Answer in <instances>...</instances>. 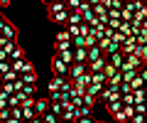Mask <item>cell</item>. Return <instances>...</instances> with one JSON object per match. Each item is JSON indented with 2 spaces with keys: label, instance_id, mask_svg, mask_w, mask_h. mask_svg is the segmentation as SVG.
I'll return each mask as SVG.
<instances>
[{
  "label": "cell",
  "instance_id": "ffe728a7",
  "mask_svg": "<svg viewBox=\"0 0 147 123\" xmlns=\"http://www.w3.org/2000/svg\"><path fill=\"white\" fill-rule=\"evenodd\" d=\"M110 39H113V42H118V44H120V47H123V44H125V39H127V35H123L120 30H115V35H113V37H110Z\"/></svg>",
  "mask_w": 147,
  "mask_h": 123
},
{
  "label": "cell",
  "instance_id": "8fae6325",
  "mask_svg": "<svg viewBox=\"0 0 147 123\" xmlns=\"http://www.w3.org/2000/svg\"><path fill=\"white\" fill-rule=\"evenodd\" d=\"M100 57H103V49H100L98 44L88 47V64H91V62H96V59H100Z\"/></svg>",
  "mask_w": 147,
  "mask_h": 123
},
{
  "label": "cell",
  "instance_id": "cb8c5ba5",
  "mask_svg": "<svg viewBox=\"0 0 147 123\" xmlns=\"http://www.w3.org/2000/svg\"><path fill=\"white\" fill-rule=\"evenodd\" d=\"M113 121L115 123H125V121H130V118L125 116V111H118V113H113Z\"/></svg>",
  "mask_w": 147,
  "mask_h": 123
},
{
  "label": "cell",
  "instance_id": "74e56055",
  "mask_svg": "<svg viewBox=\"0 0 147 123\" xmlns=\"http://www.w3.org/2000/svg\"><path fill=\"white\" fill-rule=\"evenodd\" d=\"M32 123H44V116H34V118H32Z\"/></svg>",
  "mask_w": 147,
  "mask_h": 123
},
{
  "label": "cell",
  "instance_id": "8d00e7d4",
  "mask_svg": "<svg viewBox=\"0 0 147 123\" xmlns=\"http://www.w3.org/2000/svg\"><path fill=\"white\" fill-rule=\"evenodd\" d=\"M140 74H142V79L147 81V64H142V69H140Z\"/></svg>",
  "mask_w": 147,
  "mask_h": 123
},
{
  "label": "cell",
  "instance_id": "4fadbf2b",
  "mask_svg": "<svg viewBox=\"0 0 147 123\" xmlns=\"http://www.w3.org/2000/svg\"><path fill=\"white\" fill-rule=\"evenodd\" d=\"M130 84H132V91H135V89H145V86H147V81L142 79V74L137 71V76H135V79L130 81Z\"/></svg>",
  "mask_w": 147,
  "mask_h": 123
},
{
  "label": "cell",
  "instance_id": "f35d334b",
  "mask_svg": "<svg viewBox=\"0 0 147 123\" xmlns=\"http://www.w3.org/2000/svg\"><path fill=\"white\" fill-rule=\"evenodd\" d=\"M10 3H12V0H0V7H7Z\"/></svg>",
  "mask_w": 147,
  "mask_h": 123
},
{
  "label": "cell",
  "instance_id": "d590c367",
  "mask_svg": "<svg viewBox=\"0 0 147 123\" xmlns=\"http://www.w3.org/2000/svg\"><path fill=\"white\" fill-rule=\"evenodd\" d=\"M5 25H7V17L0 12V32H3V27H5Z\"/></svg>",
  "mask_w": 147,
  "mask_h": 123
},
{
  "label": "cell",
  "instance_id": "ac0fdd59",
  "mask_svg": "<svg viewBox=\"0 0 147 123\" xmlns=\"http://www.w3.org/2000/svg\"><path fill=\"white\" fill-rule=\"evenodd\" d=\"M17 59H25V49L22 47H15L12 54H10V62H17Z\"/></svg>",
  "mask_w": 147,
  "mask_h": 123
},
{
  "label": "cell",
  "instance_id": "1f68e13d",
  "mask_svg": "<svg viewBox=\"0 0 147 123\" xmlns=\"http://www.w3.org/2000/svg\"><path fill=\"white\" fill-rule=\"evenodd\" d=\"M130 121H132V123H145V113H135Z\"/></svg>",
  "mask_w": 147,
  "mask_h": 123
},
{
  "label": "cell",
  "instance_id": "ba28073f",
  "mask_svg": "<svg viewBox=\"0 0 147 123\" xmlns=\"http://www.w3.org/2000/svg\"><path fill=\"white\" fill-rule=\"evenodd\" d=\"M74 59L88 64V47H74Z\"/></svg>",
  "mask_w": 147,
  "mask_h": 123
},
{
  "label": "cell",
  "instance_id": "4316f807",
  "mask_svg": "<svg viewBox=\"0 0 147 123\" xmlns=\"http://www.w3.org/2000/svg\"><path fill=\"white\" fill-rule=\"evenodd\" d=\"M132 91V84L130 81H120V94H130Z\"/></svg>",
  "mask_w": 147,
  "mask_h": 123
},
{
  "label": "cell",
  "instance_id": "60d3db41",
  "mask_svg": "<svg viewBox=\"0 0 147 123\" xmlns=\"http://www.w3.org/2000/svg\"><path fill=\"white\" fill-rule=\"evenodd\" d=\"M0 89H3V74H0Z\"/></svg>",
  "mask_w": 147,
  "mask_h": 123
},
{
  "label": "cell",
  "instance_id": "d6a6232c",
  "mask_svg": "<svg viewBox=\"0 0 147 123\" xmlns=\"http://www.w3.org/2000/svg\"><path fill=\"white\" fill-rule=\"evenodd\" d=\"M120 22H123V20H110V17H108V27H110V30H118Z\"/></svg>",
  "mask_w": 147,
  "mask_h": 123
},
{
  "label": "cell",
  "instance_id": "f546056e",
  "mask_svg": "<svg viewBox=\"0 0 147 123\" xmlns=\"http://www.w3.org/2000/svg\"><path fill=\"white\" fill-rule=\"evenodd\" d=\"M74 123H96V118L93 116H81V118H76Z\"/></svg>",
  "mask_w": 147,
  "mask_h": 123
},
{
  "label": "cell",
  "instance_id": "ab89813d",
  "mask_svg": "<svg viewBox=\"0 0 147 123\" xmlns=\"http://www.w3.org/2000/svg\"><path fill=\"white\" fill-rule=\"evenodd\" d=\"M42 3H44V5L49 7V5H52V3H57V0H42Z\"/></svg>",
  "mask_w": 147,
  "mask_h": 123
},
{
  "label": "cell",
  "instance_id": "b9f144b4",
  "mask_svg": "<svg viewBox=\"0 0 147 123\" xmlns=\"http://www.w3.org/2000/svg\"><path fill=\"white\" fill-rule=\"evenodd\" d=\"M59 3H69V0H59Z\"/></svg>",
  "mask_w": 147,
  "mask_h": 123
},
{
  "label": "cell",
  "instance_id": "2e32d148",
  "mask_svg": "<svg viewBox=\"0 0 147 123\" xmlns=\"http://www.w3.org/2000/svg\"><path fill=\"white\" fill-rule=\"evenodd\" d=\"M96 103H98V96H93V94L86 91V94H84V106H91V108H93Z\"/></svg>",
  "mask_w": 147,
  "mask_h": 123
},
{
  "label": "cell",
  "instance_id": "83f0119b",
  "mask_svg": "<svg viewBox=\"0 0 147 123\" xmlns=\"http://www.w3.org/2000/svg\"><path fill=\"white\" fill-rule=\"evenodd\" d=\"M81 3H84V0H69V3H66V7H69V10H79V7H81Z\"/></svg>",
  "mask_w": 147,
  "mask_h": 123
},
{
  "label": "cell",
  "instance_id": "4dcf8cb0",
  "mask_svg": "<svg viewBox=\"0 0 147 123\" xmlns=\"http://www.w3.org/2000/svg\"><path fill=\"white\" fill-rule=\"evenodd\" d=\"M86 91H88V94H93V96H98V94H100V86H96V84H88V89H86Z\"/></svg>",
  "mask_w": 147,
  "mask_h": 123
},
{
  "label": "cell",
  "instance_id": "7402d4cb",
  "mask_svg": "<svg viewBox=\"0 0 147 123\" xmlns=\"http://www.w3.org/2000/svg\"><path fill=\"white\" fill-rule=\"evenodd\" d=\"M132 94H135V103H137V101H147V91H145V89H135Z\"/></svg>",
  "mask_w": 147,
  "mask_h": 123
},
{
  "label": "cell",
  "instance_id": "9a60e30c",
  "mask_svg": "<svg viewBox=\"0 0 147 123\" xmlns=\"http://www.w3.org/2000/svg\"><path fill=\"white\" fill-rule=\"evenodd\" d=\"M115 52H120V44L110 39V44H108V47L103 49V54H105V57H110V54H115Z\"/></svg>",
  "mask_w": 147,
  "mask_h": 123
},
{
  "label": "cell",
  "instance_id": "7bdbcfd3",
  "mask_svg": "<svg viewBox=\"0 0 147 123\" xmlns=\"http://www.w3.org/2000/svg\"><path fill=\"white\" fill-rule=\"evenodd\" d=\"M145 123H147V113H145Z\"/></svg>",
  "mask_w": 147,
  "mask_h": 123
},
{
  "label": "cell",
  "instance_id": "e575fe53",
  "mask_svg": "<svg viewBox=\"0 0 147 123\" xmlns=\"http://www.w3.org/2000/svg\"><path fill=\"white\" fill-rule=\"evenodd\" d=\"M32 69H34V64H32L30 59H25V71H32ZM25 71H22V74H25ZM22 74H20V76H22Z\"/></svg>",
  "mask_w": 147,
  "mask_h": 123
},
{
  "label": "cell",
  "instance_id": "5bb4252c",
  "mask_svg": "<svg viewBox=\"0 0 147 123\" xmlns=\"http://www.w3.org/2000/svg\"><path fill=\"white\" fill-rule=\"evenodd\" d=\"M20 108H22V121H32V118L37 116L32 106H20Z\"/></svg>",
  "mask_w": 147,
  "mask_h": 123
},
{
  "label": "cell",
  "instance_id": "ee69618b",
  "mask_svg": "<svg viewBox=\"0 0 147 123\" xmlns=\"http://www.w3.org/2000/svg\"><path fill=\"white\" fill-rule=\"evenodd\" d=\"M108 123H115V121H108Z\"/></svg>",
  "mask_w": 147,
  "mask_h": 123
},
{
  "label": "cell",
  "instance_id": "7c38bea8",
  "mask_svg": "<svg viewBox=\"0 0 147 123\" xmlns=\"http://www.w3.org/2000/svg\"><path fill=\"white\" fill-rule=\"evenodd\" d=\"M61 81H64V76H52L49 79V94H57L61 89Z\"/></svg>",
  "mask_w": 147,
  "mask_h": 123
},
{
  "label": "cell",
  "instance_id": "8992f818",
  "mask_svg": "<svg viewBox=\"0 0 147 123\" xmlns=\"http://www.w3.org/2000/svg\"><path fill=\"white\" fill-rule=\"evenodd\" d=\"M105 64H108V57L103 54L100 59H96V62H91V64H88V71H91V74H98V71L105 69Z\"/></svg>",
  "mask_w": 147,
  "mask_h": 123
},
{
  "label": "cell",
  "instance_id": "484cf974",
  "mask_svg": "<svg viewBox=\"0 0 147 123\" xmlns=\"http://www.w3.org/2000/svg\"><path fill=\"white\" fill-rule=\"evenodd\" d=\"M52 111L57 113V116H61V113H64V106H61V101H52Z\"/></svg>",
  "mask_w": 147,
  "mask_h": 123
},
{
  "label": "cell",
  "instance_id": "f1b7e54d",
  "mask_svg": "<svg viewBox=\"0 0 147 123\" xmlns=\"http://www.w3.org/2000/svg\"><path fill=\"white\" fill-rule=\"evenodd\" d=\"M12 69V62H0V74H7Z\"/></svg>",
  "mask_w": 147,
  "mask_h": 123
},
{
  "label": "cell",
  "instance_id": "30bf717a",
  "mask_svg": "<svg viewBox=\"0 0 147 123\" xmlns=\"http://www.w3.org/2000/svg\"><path fill=\"white\" fill-rule=\"evenodd\" d=\"M108 62H110L113 67H118V69H120V67L125 64V54H123V49H120V52H115V54H110Z\"/></svg>",
  "mask_w": 147,
  "mask_h": 123
},
{
  "label": "cell",
  "instance_id": "277c9868",
  "mask_svg": "<svg viewBox=\"0 0 147 123\" xmlns=\"http://www.w3.org/2000/svg\"><path fill=\"white\" fill-rule=\"evenodd\" d=\"M32 108H34V113H37V116H44V113H49V111H52V101H49V99H37Z\"/></svg>",
  "mask_w": 147,
  "mask_h": 123
},
{
  "label": "cell",
  "instance_id": "d6986e66",
  "mask_svg": "<svg viewBox=\"0 0 147 123\" xmlns=\"http://www.w3.org/2000/svg\"><path fill=\"white\" fill-rule=\"evenodd\" d=\"M118 30H120L123 35H127V37H130V35H135V30H132L130 22H120V27H118Z\"/></svg>",
  "mask_w": 147,
  "mask_h": 123
},
{
  "label": "cell",
  "instance_id": "52a82bcc",
  "mask_svg": "<svg viewBox=\"0 0 147 123\" xmlns=\"http://www.w3.org/2000/svg\"><path fill=\"white\" fill-rule=\"evenodd\" d=\"M54 54H57V57L61 59V62H66L69 67H71L74 62H76V59H74V47H71V49H61V52H54Z\"/></svg>",
  "mask_w": 147,
  "mask_h": 123
},
{
  "label": "cell",
  "instance_id": "44dd1931",
  "mask_svg": "<svg viewBox=\"0 0 147 123\" xmlns=\"http://www.w3.org/2000/svg\"><path fill=\"white\" fill-rule=\"evenodd\" d=\"M118 71H120V69H118V67H113V64H110V62H108V64H105V69H103V74H105V76H108V79H110V76H115Z\"/></svg>",
  "mask_w": 147,
  "mask_h": 123
},
{
  "label": "cell",
  "instance_id": "836d02e7",
  "mask_svg": "<svg viewBox=\"0 0 147 123\" xmlns=\"http://www.w3.org/2000/svg\"><path fill=\"white\" fill-rule=\"evenodd\" d=\"M123 111H125V116H127V118H132V116H135V106H125Z\"/></svg>",
  "mask_w": 147,
  "mask_h": 123
},
{
  "label": "cell",
  "instance_id": "6da1fadb",
  "mask_svg": "<svg viewBox=\"0 0 147 123\" xmlns=\"http://www.w3.org/2000/svg\"><path fill=\"white\" fill-rule=\"evenodd\" d=\"M47 17L52 22H59V25H66L69 22V7H66V3H52V5L47 7Z\"/></svg>",
  "mask_w": 147,
  "mask_h": 123
},
{
  "label": "cell",
  "instance_id": "7a4b0ae2",
  "mask_svg": "<svg viewBox=\"0 0 147 123\" xmlns=\"http://www.w3.org/2000/svg\"><path fill=\"white\" fill-rule=\"evenodd\" d=\"M52 71H54V76H69V64L61 62V59L54 54L52 57Z\"/></svg>",
  "mask_w": 147,
  "mask_h": 123
},
{
  "label": "cell",
  "instance_id": "603a6c76",
  "mask_svg": "<svg viewBox=\"0 0 147 123\" xmlns=\"http://www.w3.org/2000/svg\"><path fill=\"white\" fill-rule=\"evenodd\" d=\"M12 71L22 74V71H25V59H17V62H12Z\"/></svg>",
  "mask_w": 147,
  "mask_h": 123
},
{
  "label": "cell",
  "instance_id": "e0dca14e",
  "mask_svg": "<svg viewBox=\"0 0 147 123\" xmlns=\"http://www.w3.org/2000/svg\"><path fill=\"white\" fill-rule=\"evenodd\" d=\"M22 81H25V84H37V71L32 69V71H25V74H22Z\"/></svg>",
  "mask_w": 147,
  "mask_h": 123
},
{
  "label": "cell",
  "instance_id": "d4e9b609",
  "mask_svg": "<svg viewBox=\"0 0 147 123\" xmlns=\"http://www.w3.org/2000/svg\"><path fill=\"white\" fill-rule=\"evenodd\" d=\"M17 79H20V74H17V71H7V74H3V81H17Z\"/></svg>",
  "mask_w": 147,
  "mask_h": 123
},
{
  "label": "cell",
  "instance_id": "9c48e42d",
  "mask_svg": "<svg viewBox=\"0 0 147 123\" xmlns=\"http://www.w3.org/2000/svg\"><path fill=\"white\" fill-rule=\"evenodd\" d=\"M61 121H66V123H74V121H76V108H74V103H69V106L64 108Z\"/></svg>",
  "mask_w": 147,
  "mask_h": 123
},
{
  "label": "cell",
  "instance_id": "5b68a950",
  "mask_svg": "<svg viewBox=\"0 0 147 123\" xmlns=\"http://www.w3.org/2000/svg\"><path fill=\"white\" fill-rule=\"evenodd\" d=\"M105 106H108L110 116H113V113H118V111H123V108H125V103H123V94H115V99H113V101H108Z\"/></svg>",
  "mask_w": 147,
  "mask_h": 123
},
{
  "label": "cell",
  "instance_id": "3957f363",
  "mask_svg": "<svg viewBox=\"0 0 147 123\" xmlns=\"http://www.w3.org/2000/svg\"><path fill=\"white\" fill-rule=\"evenodd\" d=\"M84 74H88V64H86V62H74V64L69 67V76H71V79H79V76H84Z\"/></svg>",
  "mask_w": 147,
  "mask_h": 123
}]
</instances>
